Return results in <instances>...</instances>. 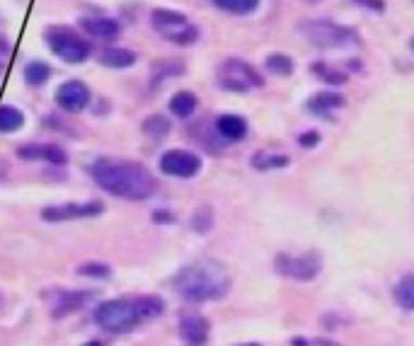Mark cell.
Wrapping results in <instances>:
<instances>
[{
	"instance_id": "1",
	"label": "cell",
	"mask_w": 414,
	"mask_h": 346,
	"mask_svg": "<svg viewBox=\"0 0 414 346\" xmlns=\"http://www.w3.org/2000/svg\"><path fill=\"white\" fill-rule=\"evenodd\" d=\"M93 177L105 192L119 199H129V201H143V199L153 196L157 187L148 169L129 160L102 157L93 165Z\"/></svg>"
},
{
	"instance_id": "2",
	"label": "cell",
	"mask_w": 414,
	"mask_h": 346,
	"mask_svg": "<svg viewBox=\"0 0 414 346\" xmlns=\"http://www.w3.org/2000/svg\"><path fill=\"white\" fill-rule=\"evenodd\" d=\"M162 313V300L155 295H138V298H119L107 300L95 310V320L102 330L121 335L131 332L145 320H153Z\"/></svg>"
},
{
	"instance_id": "3",
	"label": "cell",
	"mask_w": 414,
	"mask_h": 346,
	"mask_svg": "<svg viewBox=\"0 0 414 346\" xmlns=\"http://www.w3.org/2000/svg\"><path fill=\"white\" fill-rule=\"evenodd\" d=\"M175 288L187 300H213L228 293L230 278L218 262L202 259V262H194L180 271L175 278Z\"/></svg>"
},
{
	"instance_id": "4",
	"label": "cell",
	"mask_w": 414,
	"mask_h": 346,
	"mask_svg": "<svg viewBox=\"0 0 414 346\" xmlns=\"http://www.w3.org/2000/svg\"><path fill=\"white\" fill-rule=\"evenodd\" d=\"M301 32L318 48H349L358 44V34L354 29L332 20H308L301 24Z\"/></svg>"
},
{
	"instance_id": "5",
	"label": "cell",
	"mask_w": 414,
	"mask_h": 346,
	"mask_svg": "<svg viewBox=\"0 0 414 346\" xmlns=\"http://www.w3.org/2000/svg\"><path fill=\"white\" fill-rule=\"evenodd\" d=\"M150 20H153V27L157 29V32L177 46H192L194 41L199 39V29L194 27V24H190L185 12L157 8V10H153Z\"/></svg>"
},
{
	"instance_id": "6",
	"label": "cell",
	"mask_w": 414,
	"mask_h": 346,
	"mask_svg": "<svg viewBox=\"0 0 414 346\" xmlns=\"http://www.w3.org/2000/svg\"><path fill=\"white\" fill-rule=\"evenodd\" d=\"M46 44L63 63L78 65L90 58V44L73 32L71 27H51L46 29Z\"/></svg>"
},
{
	"instance_id": "7",
	"label": "cell",
	"mask_w": 414,
	"mask_h": 346,
	"mask_svg": "<svg viewBox=\"0 0 414 346\" xmlns=\"http://www.w3.org/2000/svg\"><path fill=\"white\" fill-rule=\"evenodd\" d=\"M218 85L228 93H247L252 88H262L264 85V78L259 75L257 70L249 63L240 58H228L225 63H221L218 68Z\"/></svg>"
},
{
	"instance_id": "8",
	"label": "cell",
	"mask_w": 414,
	"mask_h": 346,
	"mask_svg": "<svg viewBox=\"0 0 414 346\" xmlns=\"http://www.w3.org/2000/svg\"><path fill=\"white\" fill-rule=\"evenodd\" d=\"M160 169L170 177L190 179L202 172V157L197 153H190V150H167L160 157Z\"/></svg>"
},
{
	"instance_id": "9",
	"label": "cell",
	"mask_w": 414,
	"mask_h": 346,
	"mask_svg": "<svg viewBox=\"0 0 414 346\" xmlns=\"http://www.w3.org/2000/svg\"><path fill=\"white\" fill-rule=\"evenodd\" d=\"M105 206L100 201H88V204H63V206H51V209L41 211V218L48 223H61V221H73V218H93L100 216Z\"/></svg>"
},
{
	"instance_id": "10",
	"label": "cell",
	"mask_w": 414,
	"mask_h": 346,
	"mask_svg": "<svg viewBox=\"0 0 414 346\" xmlns=\"http://www.w3.org/2000/svg\"><path fill=\"white\" fill-rule=\"evenodd\" d=\"M88 102H90V90H88V85L81 80H66L56 90V105L63 109V112L78 114L88 107Z\"/></svg>"
},
{
	"instance_id": "11",
	"label": "cell",
	"mask_w": 414,
	"mask_h": 346,
	"mask_svg": "<svg viewBox=\"0 0 414 346\" xmlns=\"http://www.w3.org/2000/svg\"><path fill=\"white\" fill-rule=\"evenodd\" d=\"M276 266L279 271H284V274L298 278V281H308V278H313L315 274L320 271V259L318 254H303V257H279L276 259Z\"/></svg>"
},
{
	"instance_id": "12",
	"label": "cell",
	"mask_w": 414,
	"mask_h": 346,
	"mask_svg": "<svg viewBox=\"0 0 414 346\" xmlns=\"http://www.w3.org/2000/svg\"><path fill=\"white\" fill-rule=\"evenodd\" d=\"M81 27L88 32V36H95V39L102 41H114L121 32L119 22L112 20V17H83Z\"/></svg>"
},
{
	"instance_id": "13",
	"label": "cell",
	"mask_w": 414,
	"mask_h": 346,
	"mask_svg": "<svg viewBox=\"0 0 414 346\" xmlns=\"http://www.w3.org/2000/svg\"><path fill=\"white\" fill-rule=\"evenodd\" d=\"M216 131L225 141H242L247 136V121L237 114H221L216 119Z\"/></svg>"
},
{
	"instance_id": "14",
	"label": "cell",
	"mask_w": 414,
	"mask_h": 346,
	"mask_svg": "<svg viewBox=\"0 0 414 346\" xmlns=\"http://www.w3.org/2000/svg\"><path fill=\"white\" fill-rule=\"evenodd\" d=\"M56 300H53V315H68L73 310H81L85 303L90 300L88 293H71V290H56Z\"/></svg>"
},
{
	"instance_id": "15",
	"label": "cell",
	"mask_w": 414,
	"mask_h": 346,
	"mask_svg": "<svg viewBox=\"0 0 414 346\" xmlns=\"http://www.w3.org/2000/svg\"><path fill=\"white\" fill-rule=\"evenodd\" d=\"M180 332H182V337H185V342L199 346L206 342V337H209V323H206L204 318H185L180 325Z\"/></svg>"
},
{
	"instance_id": "16",
	"label": "cell",
	"mask_w": 414,
	"mask_h": 346,
	"mask_svg": "<svg viewBox=\"0 0 414 346\" xmlns=\"http://www.w3.org/2000/svg\"><path fill=\"white\" fill-rule=\"evenodd\" d=\"M100 63L107 65V68H129V65L136 63V53L129 51V48L109 46L100 53Z\"/></svg>"
},
{
	"instance_id": "17",
	"label": "cell",
	"mask_w": 414,
	"mask_h": 346,
	"mask_svg": "<svg viewBox=\"0 0 414 346\" xmlns=\"http://www.w3.org/2000/svg\"><path fill=\"white\" fill-rule=\"evenodd\" d=\"M337 107H344V97L337 93H318L308 100V109L315 114H327Z\"/></svg>"
},
{
	"instance_id": "18",
	"label": "cell",
	"mask_w": 414,
	"mask_h": 346,
	"mask_svg": "<svg viewBox=\"0 0 414 346\" xmlns=\"http://www.w3.org/2000/svg\"><path fill=\"white\" fill-rule=\"evenodd\" d=\"M194 109H197V95L194 93H177L170 100V112L175 114V117H180V119H187V117H192L194 114Z\"/></svg>"
},
{
	"instance_id": "19",
	"label": "cell",
	"mask_w": 414,
	"mask_h": 346,
	"mask_svg": "<svg viewBox=\"0 0 414 346\" xmlns=\"http://www.w3.org/2000/svg\"><path fill=\"white\" fill-rule=\"evenodd\" d=\"M211 3L230 15H252L259 8V0H211Z\"/></svg>"
},
{
	"instance_id": "20",
	"label": "cell",
	"mask_w": 414,
	"mask_h": 346,
	"mask_svg": "<svg viewBox=\"0 0 414 346\" xmlns=\"http://www.w3.org/2000/svg\"><path fill=\"white\" fill-rule=\"evenodd\" d=\"M48 78H51V68L44 63V61H29L27 65H24V80L27 85H44Z\"/></svg>"
},
{
	"instance_id": "21",
	"label": "cell",
	"mask_w": 414,
	"mask_h": 346,
	"mask_svg": "<svg viewBox=\"0 0 414 346\" xmlns=\"http://www.w3.org/2000/svg\"><path fill=\"white\" fill-rule=\"evenodd\" d=\"M24 124V117L17 107H10V105H3L0 107V131L3 133H10V131H17L20 126Z\"/></svg>"
},
{
	"instance_id": "22",
	"label": "cell",
	"mask_w": 414,
	"mask_h": 346,
	"mask_svg": "<svg viewBox=\"0 0 414 346\" xmlns=\"http://www.w3.org/2000/svg\"><path fill=\"white\" fill-rule=\"evenodd\" d=\"M266 70L274 73V75H291L294 73V61L291 56H286V53H269L266 56Z\"/></svg>"
},
{
	"instance_id": "23",
	"label": "cell",
	"mask_w": 414,
	"mask_h": 346,
	"mask_svg": "<svg viewBox=\"0 0 414 346\" xmlns=\"http://www.w3.org/2000/svg\"><path fill=\"white\" fill-rule=\"evenodd\" d=\"M289 165V157L286 155H276V153H257L252 157V167L259 169V172H266V169L274 167H286Z\"/></svg>"
},
{
	"instance_id": "24",
	"label": "cell",
	"mask_w": 414,
	"mask_h": 346,
	"mask_svg": "<svg viewBox=\"0 0 414 346\" xmlns=\"http://www.w3.org/2000/svg\"><path fill=\"white\" fill-rule=\"evenodd\" d=\"M143 131H145V136H150V138H165L170 133V121L162 117V114H153L150 119L143 121Z\"/></svg>"
},
{
	"instance_id": "25",
	"label": "cell",
	"mask_w": 414,
	"mask_h": 346,
	"mask_svg": "<svg viewBox=\"0 0 414 346\" xmlns=\"http://www.w3.org/2000/svg\"><path fill=\"white\" fill-rule=\"evenodd\" d=\"M395 298L405 310H414V276H407L400 281V286L395 288Z\"/></svg>"
},
{
	"instance_id": "26",
	"label": "cell",
	"mask_w": 414,
	"mask_h": 346,
	"mask_svg": "<svg viewBox=\"0 0 414 346\" xmlns=\"http://www.w3.org/2000/svg\"><path fill=\"white\" fill-rule=\"evenodd\" d=\"M310 70H313L315 75L320 78V80H325V83H330V85H342V83H346L344 73L337 70V68H332V65H327V63H313V65H310Z\"/></svg>"
},
{
	"instance_id": "27",
	"label": "cell",
	"mask_w": 414,
	"mask_h": 346,
	"mask_svg": "<svg viewBox=\"0 0 414 346\" xmlns=\"http://www.w3.org/2000/svg\"><path fill=\"white\" fill-rule=\"evenodd\" d=\"M41 160H48V162H53V165H66L68 155H66V153H63V148H58V145H44V153H41Z\"/></svg>"
},
{
	"instance_id": "28",
	"label": "cell",
	"mask_w": 414,
	"mask_h": 346,
	"mask_svg": "<svg viewBox=\"0 0 414 346\" xmlns=\"http://www.w3.org/2000/svg\"><path fill=\"white\" fill-rule=\"evenodd\" d=\"M192 223H194V228H197L199 233H206V230L211 228V223H213V214H211L209 206H204V209H199Z\"/></svg>"
},
{
	"instance_id": "29",
	"label": "cell",
	"mask_w": 414,
	"mask_h": 346,
	"mask_svg": "<svg viewBox=\"0 0 414 346\" xmlns=\"http://www.w3.org/2000/svg\"><path fill=\"white\" fill-rule=\"evenodd\" d=\"M78 271H81L83 276H100V278L109 276V266H105V264H85Z\"/></svg>"
},
{
	"instance_id": "30",
	"label": "cell",
	"mask_w": 414,
	"mask_h": 346,
	"mask_svg": "<svg viewBox=\"0 0 414 346\" xmlns=\"http://www.w3.org/2000/svg\"><path fill=\"white\" fill-rule=\"evenodd\" d=\"M351 3L358 5V8H363V10H371V12L385 10V3H383V0H351Z\"/></svg>"
},
{
	"instance_id": "31",
	"label": "cell",
	"mask_w": 414,
	"mask_h": 346,
	"mask_svg": "<svg viewBox=\"0 0 414 346\" xmlns=\"http://www.w3.org/2000/svg\"><path fill=\"white\" fill-rule=\"evenodd\" d=\"M298 143H301L303 148H313V145L320 143V133L318 131H306L301 138H298Z\"/></svg>"
},
{
	"instance_id": "32",
	"label": "cell",
	"mask_w": 414,
	"mask_h": 346,
	"mask_svg": "<svg viewBox=\"0 0 414 346\" xmlns=\"http://www.w3.org/2000/svg\"><path fill=\"white\" fill-rule=\"evenodd\" d=\"M153 221H155V223H172V221H175V216H172V214H162V211H157V214L153 216Z\"/></svg>"
},
{
	"instance_id": "33",
	"label": "cell",
	"mask_w": 414,
	"mask_h": 346,
	"mask_svg": "<svg viewBox=\"0 0 414 346\" xmlns=\"http://www.w3.org/2000/svg\"><path fill=\"white\" fill-rule=\"evenodd\" d=\"M8 48H10V46H8V41H5L3 36H0V53H5Z\"/></svg>"
},
{
	"instance_id": "34",
	"label": "cell",
	"mask_w": 414,
	"mask_h": 346,
	"mask_svg": "<svg viewBox=\"0 0 414 346\" xmlns=\"http://www.w3.org/2000/svg\"><path fill=\"white\" fill-rule=\"evenodd\" d=\"M85 346H102L100 342H90V344H85Z\"/></svg>"
},
{
	"instance_id": "35",
	"label": "cell",
	"mask_w": 414,
	"mask_h": 346,
	"mask_svg": "<svg viewBox=\"0 0 414 346\" xmlns=\"http://www.w3.org/2000/svg\"><path fill=\"white\" fill-rule=\"evenodd\" d=\"M410 48H412V51H414V39L410 41Z\"/></svg>"
}]
</instances>
